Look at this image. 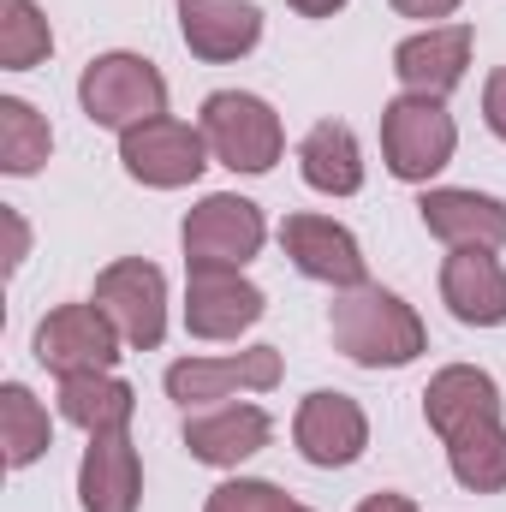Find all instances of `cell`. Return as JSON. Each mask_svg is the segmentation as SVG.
I'll return each instance as SVG.
<instances>
[{"instance_id": "6da1fadb", "label": "cell", "mask_w": 506, "mask_h": 512, "mask_svg": "<svg viewBox=\"0 0 506 512\" xmlns=\"http://www.w3.org/2000/svg\"><path fill=\"white\" fill-rule=\"evenodd\" d=\"M328 334L364 370H405L429 346L417 310L399 292H387V286H352V292H340L334 310H328Z\"/></svg>"}, {"instance_id": "7a4b0ae2", "label": "cell", "mask_w": 506, "mask_h": 512, "mask_svg": "<svg viewBox=\"0 0 506 512\" xmlns=\"http://www.w3.org/2000/svg\"><path fill=\"white\" fill-rule=\"evenodd\" d=\"M459 149V126L447 114V102L435 96H393L381 108V155L387 173L405 185H429Z\"/></svg>"}, {"instance_id": "3957f363", "label": "cell", "mask_w": 506, "mask_h": 512, "mask_svg": "<svg viewBox=\"0 0 506 512\" xmlns=\"http://www.w3.org/2000/svg\"><path fill=\"white\" fill-rule=\"evenodd\" d=\"M78 102H84L90 126L131 131L167 114V78L143 54H96L78 78Z\"/></svg>"}, {"instance_id": "277c9868", "label": "cell", "mask_w": 506, "mask_h": 512, "mask_svg": "<svg viewBox=\"0 0 506 512\" xmlns=\"http://www.w3.org/2000/svg\"><path fill=\"white\" fill-rule=\"evenodd\" d=\"M203 137H209V155L233 173H268L286 149L280 114L251 90H215L203 102Z\"/></svg>"}, {"instance_id": "5b68a950", "label": "cell", "mask_w": 506, "mask_h": 512, "mask_svg": "<svg viewBox=\"0 0 506 512\" xmlns=\"http://www.w3.org/2000/svg\"><path fill=\"white\" fill-rule=\"evenodd\" d=\"M96 304L120 328L131 352H155L167 340V274L143 256H120L96 274Z\"/></svg>"}, {"instance_id": "8992f818", "label": "cell", "mask_w": 506, "mask_h": 512, "mask_svg": "<svg viewBox=\"0 0 506 512\" xmlns=\"http://www.w3.org/2000/svg\"><path fill=\"white\" fill-rule=\"evenodd\" d=\"M120 328L108 322V310L90 304H60L36 322V364L54 376H90V370H114L120 364Z\"/></svg>"}, {"instance_id": "52a82bcc", "label": "cell", "mask_w": 506, "mask_h": 512, "mask_svg": "<svg viewBox=\"0 0 506 512\" xmlns=\"http://www.w3.org/2000/svg\"><path fill=\"white\" fill-rule=\"evenodd\" d=\"M120 161L137 185L149 191H179V185H197L203 167H209V137L203 126H185L173 114L149 120V126L120 131Z\"/></svg>"}, {"instance_id": "ba28073f", "label": "cell", "mask_w": 506, "mask_h": 512, "mask_svg": "<svg viewBox=\"0 0 506 512\" xmlns=\"http://www.w3.org/2000/svg\"><path fill=\"white\" fill-rule=\"evenodd\" d=\"M268 227L251 197L215 191L185 215V268H245L262 251Z\"/></svg>"}, {"instance_id": "9c48e42d", "label": "cell", "mask_w": 506, "mask_h": 512, "mask_svg": "<svg viewBox=\"0 0 506 512\" xmlns=\"http://www.w3.org/2000/svg\"><path fill=\"white\" fill-rule=\"evenodd\" d=\"M292 441H298V453H304L310 465L346 471V465H358L364 447H370V417H364V405H358L352 393L316 387V393L298 405V417H292Z\"/></svg>"}, {"instance_id": "30bf717a", "label": "cell", "mask_w": 506, "mask_h": 512, "mask_svg": "<svg viewBox=\"0 0 506 512\" xmlns=\"http://www.w3.org/2000/svg\"><path fill=\"white\" fill-rule=\"evenodd\" d=\"M280 251L292 256V268L304 280H322L334 292H352V286H370V262H364V245L328 221V215H286L280 221Z\"/></svg>"}, {"instance_id": "8fae6325", "label": "cell", "mask_w": 506, "mask_h": 512, "mask_svg": "<svg viewBox=\"0 0 506 512\" xmlns=\"http://www.w3.org/2000/svg\"><path fill=\"white\" fill-rule=\"evenodd\" d=\"M268 298L239 268H191L185 280V328L197 340H239L245 328L262 322Z\"/></svg>"}, {"instance_id": "7c38bea8", "label": "cell", "mask_w": 506, "mask_h": 512, "mask_svg": "<svg viewBox=\"0 0 506 512\" xmlns=\"http://www.w3.org/2000/svg\"><path fill=\"white\" fill-rule=\"evenodd\" d=\"M471 24H429L417 36H405L393 48V78L405 84V96H435L447 102L459 84H465V66H471Z\"/></svg>"}, {"instance_id": "4fadbf2b", "label": "cell", "mask_w": 506, "mask_h": 512, "mask_svg": "<svg viewBox=\"0 0 506 512\" xmlns=\"http://www.w3.org/2000/svg\"><path fill=\"white\" fill-rule=\"evenodd\" d=\"M274 382H280V352L251 346V352H233V358H179L167 370V399H179L185 411H203V405H215L239 387L268 393Z\"/></svg>"}, {"instance_id": "5bb4252c", "label": "cell", "mask_w": 506, "mask_h": 512, "mask_svg": "<svg viewBox=\"0 0 506 512\" xmlns=\"http://www.w3.org/2000/svg\"><path fill=\"white\" fill-rule=\"evenodd\" d=\"M441 304L465 328H501L506 322V268L483 245H459L441 262Z\"/></svg>"}, {"instance_id": "9a60e30c", "label": "cell", "mask_w": 506, "mask_h": 512, "mask_svg": "<svg viewBox=\"0 0 506 512\" xmlns=\"http://www.w3.org/2000/svg\"><path fill=\"white\" fill-rule=\"evenodd\" d=\"M417 215L423 227L441 239V245H483V251H501L506 245V203L489 191H459V185H435L417 197Z\"/></svg>"}, {"instance_id": "2e32d148", "label": "cell", "mask_w": 506, "mask_h": 512, "mask_svg": "<svg viewBox=\"0 0 506 512\" xmlns=\"http://www.w3.org/2000/svg\"><path fill=\"white\" fill-rule=\"evenodd\" d=\"M179 36L197 60L227 66L262 42V12L251 0H179Z\"/></svg>"}, {"instance_id": "e0dca14e", "label": "cell", "mask_w": 506, "mask_h": 512, "mask_svg": "<svg viewBox=\"0 0 506 512\" xmlns=\"http://www.w3.org/2000/svg\"><path fill=\"white\" fill-rule=\"evenodd\" d=\"M268 435H274V423H268L262 405H203V411L185 417V447H191V459H197V465H221V471H233V465H245L251 453H262Z\"/></svg>"}, {"instance_id": "ac0fdd59", "label": "cell", "mask_w": 506, "mask_h": 512, "mask_svg": "<svg viewBox=\"0 0 506 512\" xmlns=\"http://www.w3.org/2000/svg\"><path fill=\"white\" fill-rule=\"evenodd\" d=\"M423 417H429V429L441 441H453V435L501 417V387H495L489 370H477V364H447L435 382L423 387Z\"/></svg>"}, {"instance_id": "d6986e66", "label": "cell", "mask_w": 506, "mask_h": 512, "mask_svg": "<svg viewBox=\"0 0 506 512\" xmlns=\"http://www.w3.org/2000/svg\"><path fill=\"white\" fill-rule=\"evenodd\" d=\"M78 501L84 512H137L143 501V465L131 435H90L78 465Z\"/></svg>"}, {"instance_id": "ffe728a7", "label": "cell", "mask_w": 506, "mask_h": 512, "mask_svg": "<svg viewBox=\"0 0 506 512\" xmlns=\"http://www.w3.org/2000/svg\"><path fill=\"white\" fill-rule=\"evenodd\" d=\"M298 173L322 197L364 191V149H358L352 126L346 120H316V126L304 131V143H298Z\"/></svg>"}, {"instance_id": "44dd1931", "label": "cell", "mask_w": 506, "mask_h": 512, "mask_svg": "<svg viewBox=\"0 0 506 512\" xmlns=\"http://www.w3.org/2000/svg\"><path fill=\"white\" fill-rule=\"evenodd\" d=\"M60 417L78 423L84 435H126L131 417H137V393L114 370L60 376Z\"/></svg>"}, {"instance_id": "7402d4cb", "label": "cell", "mask_w": 506, "mask_h": 512, "mask_svg": "<svg viewBox=\"0 0 506 512\" xmlns=\"http://www.w3.org/2000/svg\"><path fill=\"white\" fill-rule=\"evenodd\" d=\"M0 447H6V465H12V471L36 465V459L54 447V423H48L42 399H36L24 382L0 387Z\"/></svg>"}, {"instance_id": "603a6c76", "label": "cell", "mask_w": 506, "mask_h": 512, "mask_svg": "<svg viewBox=\"0 0 506 512\" xmlns=\"http://www.w3.org/2000/svg\"><path fill=\"white\" fill-rule=\"evenodd\" d=\"M447 465H453V477H459V489H471V495H501L506 489V423H477V429H465V435H453L447 441Z\"/></svg>"}, {"instance_id": "cb8c5ba5", "label": "cell", "mask_w": 506, "mask_h": 512, "mask_svg": "<svg viewBox=\"0 0 506 512\" xmlns=\"http://www.w3.org/2000/svg\"><path fill=\"white\" fill-rule=\"evenodd\" d=\"M54 149V131L48 120L24 102V96H0V173L12 179H30Z\"/></svg>"}, {"instance_id": "d4e9b609", "label": "cell", "mask_w": 506, "mask_h": 512, "mask_svg": "<svg viewBox=\"0 0 506 512\" xmlns=\"http://www.w3.org/2000/svg\"><path fill=\"white\" fill-rule=\"evenodd\" d=\"M54 54V30L42 18L36 0H0V66L6 72H30Z\"/></svg>"}, {"instance_id": "484cf974", "label": "cell", "mask_w": 506, "mask_h": 512, "mask_svg": "<svg viewBox=\"0 0 506 512\" xmlns=\"http://www.w3.org/2000/svg\"><path fill=\"white\" fill-rule=\"evenodd\" d=\"M280 489L274 483H262V477H233V483H221L215 495H209V507L203 512H280Z\"/></svg>"}, {"instance_id": "4316f807", "label": "cell", "mask_w": 506, "mask_h": 512, "mask_svg": "<svg viewBox=\"0 0 506 512\" xmlns=\"http://www.w3.org/2000/svg\"><path fill=\"white\" fill-rule=\"evenodd\" d=\"M483 120H489V131L506 143V72H495V78L483 84Z\"/></svg>"}, {"instance_id": "83f0119b", "label": "cell", "mask_w": 506, "mask_h": 512, "mask_svg": "<svg viewBox=\"0 0 506 512\" xmlns=\"http://www.w3.org/2000/svg\"><path fill=\"white\" fill-rule=\"evenodd\" d=\"M399 18H447L453 6H465V0H387Z\"/></svg>"}, {"instance_id": "f1b7e54d", "label": "cell", "mask_w": 506, "mask_h": 512, "mask_svg": "<svg viewBox=\"0 0 506 512\" xmlns=\"http://www.w3.org/2000/svg\"><path fill=\"white\" fill-rule=\"evenodd\" d=\"M358 512H417V501H411V495H393V489H381V495H370Z\"/></svg>"}, {"instance_id": "f546056e", "label": "cell", "mask_w": 506, "mask_h": 512, "mask_svg": "<svg viewBox=\"0 0 506 512\" xmlns=\"http://www.w3.org/2000/svg\"><path fill=\"white\" fill-rule=\"evenodd\" d=\"M286 6H292L298 18H334V12H340L346 0H286Z\"/></svg>"}, {"instance_id": "4dcf8cb0", "label": "cell", "mask_w": 506, "mask_h": 512, "mask_svg": "<svg viewBox=\"0 0 506 512\" xmlns=\"http://www.w3.org/2000/svg\"><path fill=\"white\" fill-rule=\"evenodd\" d=\"M6 227H12V256H6V262L18 268V262H24V245H30V233H24V221H18L12 209H6Z\"/></svg>"}, {"instance_id": "1f68e13d", "label": "cell", "mask_w": 506, "mask_h": 512, "mask_svg": "<svg viewBox=\"0 0 506 512\" xmlns=\"http://www.w3.org/2000/svg\"><path fill=\"white\" fill-rule=\"evenodd\" d=\"M280 512H310V507H298V501H280Z\"/></svg>"}]
</instances>
